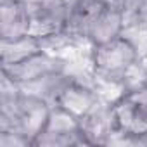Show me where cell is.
<instances>
[{"label": "cell", "mask_w": 147, "mask_h": 147, "mask_svg": "<svg viewBox=\"0 0 147 147\" xmlns=\"http://www.w3.org/2000/svg\"><path fill=\"white\" fill-rule=\"evenodd\" d=\"M40 50H43V42L31 35L11 40H0V62H2V66L18 64Z\"/></svg>", "instance_id": "8fae6325"}, {"label": "cell", "mask_w": 147, "mask_h": 147, "mask_svg": "<svg viewBox=\"0 0 147 147\" xmlns=\"http://www.w3.org/2000/svg\"><path fill=\"white\" fill-rule=\"evenodd\" d=\"M106 4L107 0H73L69 5V19L66 28L67 38L87 40V33L92 23L106 7Z\"/></svg>", "instance_id": "30bf717a"}, {"label": "cell", "mask_w": 147, "mask_h": 147, "mask_svg": "<svg viewBox=\"0 0 147 147\" xmlns=\"http://www.w3.org/2000/svg\"><path fill=\"white\" fill-rule=\"evenodd\" d=\"M125 30H126V24H125L123 12L111 0H107L106 7L100 11V14L92 23V26L87 33V40L92 45H100V43H106V42H111V40L121 36L125 33Z\"/></svg>", "instance_id": "9c48e42d"}, {"label": "cell", "mask_w": 147, "mask_h": 147, "mask_svg": "<svg viewBox=\"0 0 147 147\" xmlns=\"http://www.w3.org/2000/svg\"><path fill=\"white\" fill-rule=\"evenodd\" d=\"M0 147H31V144L18 131L0 130Z\"/></svg>", "instance_id": "5bb4252c"}, {"label": "cell", "mask_w": 147, "mask_h": 147, "mask_svg": "<svg viewBox=\"0 0 147 147\" xmlns=\"http://www.w3.org/2000/svg\"><path fill=\"white\" fill-rule=\"evenodd\" d=\"M85 145L80 131V119L71 116L64 109L52 106L49 121L43 131L33 140V147H69Z\"/></svg>", "instance_id": "3957f363"}, {"label": "cell", "mask_w": 147, "mask_h": 147, "mask_svg": "<svg viewBox=\"0 0 147 147\" xmlns=\"http://www.w3.org/2000/svg\"><path fill=\"white\" fill-rule=\"evenodd\" d=\"M111 111L116 131L128 137L131 144H142V138L147 135V113L125 94L111 104Z\"/></svg>", "instance_id": "5b68a950"}, {"label": "cell", "mask_w": 147, "mask_h": 147, "mask_svg": "<svg viewBox=\"0 0 147 147\" xmlns=\"http://www.w3.org/2000/svg\"><path fill=\"white\" fill-rule=\"evenodd\" d=\"M142 145H147V135H145V137L142 138Z\"/></svg>", "instance_id": "2e32d148"}, {"label": "cell", "mask_w": 147, "mask_h": 147, "mask_svg": "<svg viewBox=\"0 0 147 147\" xmlns=\"http://www.w3.org/2000/svg\"><path fill=\"white\" fill-rule=\"evenodd\" d=\"M64 67H66V64L61 57H57L43 49L18 64L2 66V75L21 87V85L31 83L38 78H43L47 75H52V73H62Z\"/></svg>", "instance_id": "277c9868"}, {"label": "cell", "mask_w": 147, "mask_h": 147, "mask_svg": "<svg viewBox=\"0 0 147 147\" xmlns=\"http://www.w3.org/2000/svg\"><path fill=\"white\" fill-rule=\"evenodd\" d=\"M99 102L100 100H99L97 92H94L90 87H85L83 83H78V82L69 78V82L61 90V94H59V97H57L54 106L64 109L66 113H69L71 116H75L76 119H82Z\"/></svg>", "instance_id": "52a82bcc"}, {"label": "cell", "mask_w": 147, "mask_h": 147, "mask_svg": "<svg viewBox=\"0 0 147 147\" xmlns=\"http://www.w3.org/2000/svg\"><path fill=\"white\" fill-rule=\"evenodd\" d=\"M138 57V47L125 33L111 42L94 45L92 50V64L95 75L111 83L125 80L128 73L137 66Z\"/></svg>", "instance_id": "6da1fadb"}, {"label": "cell", "mask_w": 147, "mask_h": 147, "mask_svg": "<svg viewBox=\"0 0 147 147\" xmlns=\"http://www.w3.org/2000/svg\"><path fill=\"white\" fill-rule=\"evenodd\" d=\"M114 130L111 104L106 106L99 102L85 118L80 119V131L85 145H107Z\"/></svg>", "instance_id": "8992f818"}, {"label": "cell", "mask_w": 147, "mask_h": 147, "mask_svg": "<svg viewBox=\"0 0 147 147\" xmlns=\"http://www.w3.org/2000/svg\"><path fill=\"white\" fill-rule=\"evenodd\" d=\"M125 95H126L130 100H133L138 107H142V109L147 113V83H144V85H140V87L130 90V92L125 94Z\"/></svg>", "instance_id": "9a60e30c"}, {"label": "cell", "mask_w": 147, "mask_h": 147, "mask_svg": "<svg viewBox=\"0 0 147 147\" xmlns=\"http://www.w3.org/2000/svg\"><path fill=\"white\" fill-rule=\"evenodd\" d=\"M69 82V78L62 73H52V75H47L43 78H38L31 83H26V85H21L19 90L23 94H28V95H35L38 99H43L47 100L49 104H55L61 90L64 88V85Z\"/></svg>", "instance_id": "7c38bea8"}, {"label": "cell", "mask_w": 147, "mask_h": 147, "mask_svg": "<svg viewBox=\"0 0 147 147\" xmlns=\"http://www.w3.org/2000/svg\"><path fill=\"white\" fill-rule=\"evenodd\" d=\"M30 4L23 0H4L0 4V40L30 35Z\"/></svg>", "instance_id": "ba28073f"}, {"label": "cell", "mask_w": 147, "mask_h": 147, "mask_svg": "<svg viewBox=\"0 0 147 147\" xmlns=\"http://www.w3.org/2000/svg\"><path fill=\"white\" fill-rule=\"evenodd\" d=\"M111 2L123 12L126 30L147 28V0H111Z\"/></svg>", "instance_id": "4fadbf2b"}, {"label": "cell", "mask_w": 147, "mask_h": 147, "mask_svg": "<svg viewBox=\"0 0 147 147\" xmlns=\"http://www.w3.org/2000/svg\"><path fill=\"white\" fill-rule=\"evenodd\" d=\"M69 5L66 0H45V2L30 4V35L45 42L54 38L67 36V19H69Z\"/></svg>", "instance_id": "7a4b0ae2"}]
</instances>
